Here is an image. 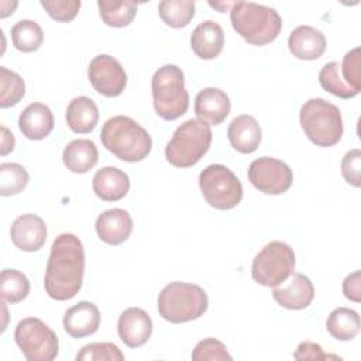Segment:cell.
Masks as SVG:
<instances>
[{"label": "cell", "instance_id": "obj_1", "mask_svg": "<svg viewBox=\"0 0 361 361\" xmlns=\"http://www.w3.org/2000/svg\"><path fill=\"white\" fill-rule=\"evenodd\" d=\"M85 250L75 234L58 235L51 247L47 262L44 288L49 298L68 300L78 295L83 283Z\"/></svg>", "mask_w": 361, "mask_h": 361}, {"label": "cell", "instance_id": "obj_2", "mask_svg": "<svg viewBox=\"0 0 361 361\" xmlns=\"http://www.w3.org/2000/svg\"><path fill=\"white\" fill-rule=\"evenodd\" d=\"M103 147L126 162H140L148 157L152 140L148 131L127 116L109 118L100 131Z\"/></svg>", "mask_w": 361, "mask_h": 361}, {"label": "cell", "instance_id": "obj_3", "mask_svg": "<svg viewBox=\"0 0 361 361\" xmlns=\"http://www.w3.org/2000/svg\"><path fill=\"white\" fill-rule=\"evenodd\" d=\"M233 28L251 45L272 42L281 32L282 18L276 10L247 1H235L230 8Z\"/></svg>", "mask_w": 361, "mask_h": 361}, {"label": "cell", "instance_id": "obj_4", "mask_svg": "<svg viewBox=\"0 0 361 361\" xmlns=\"http://www.w3.org/2000/svg\"><path fill=\"white\" fill-rule=\"evenodd\" d=\"M209 299L206 292L195 283L171 282L158 296L159 316L169 323H185L203 316Z\"/></svg>", "mask_w": 361, "mask_h": 361}, {"label": "cell", "instance_id": "obj_5", "mask_svg": "<svg viewBox=\"0 0 361 361\" xmlns=\"http://www.w3.org/2000/svg\"><path fill=\"white\" fill-rule=\"evenodd\" d=\"M299 121L306 137L317 147L336 145L344 131L340 109L322 97L305 102L299 113Z\"/></svg>", "mask_w": 361, "mask_h": 361}, {"label": "cell", "instance_id": "obj_6", "mask_svg": "<svg viewBox=\"0 0 361 361\" xmlns=\"http://www.w3.org/2000/svg\"><path fill=\"white\" fill-rule=\"evenodd\" d=\"M210 144V124L200 118H190L175 130L165 147V158L176 168H189L202 159Z\"/></svg>", "mask_w": 361, "mask_h": 361}, {"label": "cell", "instance_id": "obj_7", "mask_svg": "<svg viewBox=\"0 0 361 361\" xmlns=\"http://www.w3.org/2000/svg\"><path fill=\"white\" fill-rule=\"evenodd\" d=\"M152 103L157 114L168 121L183 116L189 107V94L185 89V76L176 65L158 68L151 79Z\"/></svg>", "mask_w": 361, "mask_h": 361}, {"label": "cell", "instance_id": "obj_8", "mask_svg": "<svg viewBox=\"0 0 361 361\" xmlns=\"http://www.w3.org/2000/svg\"><path fill=\"white\" fill-rule=\"evenodd\" d=\"M295 271V252L283 241L268 243L252 259V279L268 288L283 283Z\"/></svg>", "mask_w": 361, "mask_h": 361}, {"label": "cell", "instance_id": "obj_9", "mask_svg": "<svg viewBox=\"0 0 361 361\" xmlns=\"http://www.w3.org/2000/svg\"><path fill=\"white\" fill-rule=\"evenodd\" d=\"M206 202L217 210L234 209L243 199V185L235 173L221 164L207 165L199 175Z\"/></svg>", "mask_w": 361, "mask_h": 361}, {"label": "cell", "instance_id": "obj_10", "mask_svg": "<svg viewBox=\"0 0 361 361\" xmlns=\"http://www.w3.org/2000/svg\"><path fill=\"white\" fill-rule=\"evenodd\" d=\"M14 340L28 361H52L58 355L56 334L38 317H25L18 322Z\"/></svg>", "mask_w": 361, "mask_h": 361}, {"label": "cell", "instance_id": "obj_11", "mask_svg": "<svg viewBox=\"0 0 361 361\" xmlns=\"http://www.w3.org/2000/svg\"><path fill=\"white\" fill-rule=\"evenodd\" d=\"M248 179L262 193L281 195L292 186L293 173L283 161L261 157L250 164Z\"/></svg>", "mask_w": 361, "mask_h": 361}, {"label": "cell", "instance_id": "obj_12", "mask_svg": "<svg viewBox=\"0 0 361 361\" xmlns=\"http://www.w3.org/2000/svg\"><path fill=\"white\" fill-rule=\"evenodd\" d=\"M87 78L93 89L106 97L120 96L127 85V75L121 63L106 54L97 55L90 61Z\"/></svg>", "mask_w": 361, "mask_h": 361}, {"label": "cell", "instance_id": "obj_13", "mask_svg": "<svg viewBox=\"0 0 361 361\" xmlns=\"http://www.w3.org/2000/svg\"><path fill=\"white\" fill-rule=\"evenodd\" d=\"M13 244L25 252H34L44 247L47 241L45 221L32 213L18 216L10 228Z\"/></svg>", "mask_w": 361, "mask_h": 361}, {"label": "cell", "instance_id": "obj_14", "mask_svg": "<svg viewBox=\"0 0 361 361\" xmlns=\"http://www.w3.org/2000/svg\"><path fill=\"white\" fill-rule=\"evenodd\" d=\"M120 340L130 348L144 345L152 333V320L149 314L140 307L126 309L117 323Z\"/></svg>", "mask_w": 361, "mask_h": 361}, {"label": "cell", "instance_id": "obj_15", "mask_svg": "<svg viewBox=\"0 0 361 361\" xmlns=\"http://www.w3.org/2000/svg\"><path fill=\"white\" fill-rule=\"evenodd\" d=\"M272 296L275 302L282 307L290 310H300L306 309L312 303L314 298V288L307 276L293 272L290 275V279L285 285L274 288Z\"/></svg>", "mask_w": 361, "mask_h": 361}, {"label": "cell", "instance_id": "obj_16", "mask_svg": "<svg viewBox=\"0 0 361 361\" xmlns=\"http://www.w3.org/2000/svg\"><path fill=\"white\" fill-rule=\"evenodd\" d=\"M133 231V219L124 209L104 210L96 219V233L109 245L123 244Z\"/></svg>", "mask_w": 361, "mask_h": 361}, {"label": "cell", "instance_id": "obj_17", "mask_svg": "<svg viewBox=\"0 0 361 361\" xmlns=\"http://www.w3.org/2000/svg\"><path fill=\"white\" fill-rule=\"evenodd\" d=\"M100 312L92 302L82 300L69 307L63 316V329L73 338H83L97 331Z\"/></svg>", "mask_w": 361, "mask_h": 361}, {"label": "cell", "instance_id": "obj_18", "mask_svg": "<svg viewBox=\"0 0 361 361\" xmlns=\"http://www.w3.org/2000/svg\"><path fill=\"white\" fill-rule=\"evenodd\" d=\"M230 99L217 87H206L195 97V113L197 118L212 126L221 124L230 113Z\"/></svg>", "mask_w": 361, "mask_h": 361}, {"label": "cell", "instance_id": "obj_19", "mask_svg": "<svg viewBox=\"0 0 361 361\" xmlns=\"http://www.w3.org/2000/svg\"><path fill=\"white\" fill-rule=\"evenodd\" d=\"M288 47L298 59L313 61L324 54L326 38L322 31L312 25H299L290 32Z\"/></svg>", "mask_w": 361, "mask_h": 361}, {"label": "cell", "instance_id": "obj_20", "mask_svg": "<svg viewBox=\"0 0 361 361\" xmlns=\"http://www.w3.org/2000/svg\"><path fill=\"white\" fill-rule=\"evenodd\" d=\"M224 45V32L219 23L206 20L200 23L190 35V47L200 59H214Z\"/></svg>", "mask_w": 361, "mask_h": 361}, {"label": "cell", "instance_id": "obj_21", "mask_svg": "<svg viewBox=\"0 0 361 361\" xmlns=\"http://www.w3.org/2000/svg\"><path fill=\"white\" fill-rule=\"evenodd\" d=\"M18 128L28 140H44L54 130V114L44 103H31L21 111Z\"/></svg>", "mask_w": 361, "mask_h": 361}, {"label": "cell", "instance_id": "obj_22", "mask_svg": "<svg viewBox=\"0 0 361 361\" xmlns=\"http://www.w3.org/2000/svg\"><path fill=\"white\" fill-rule=\"evenodd\" d=\"M92 186L99 199L104 202H116L128 193L130 178L124 171L116 166H104L94 173Z\"/></svg>", "mask_w": 361, "mask_h": 361}, {"label": "cell", "instance_id": "obj_23", "mask_svg": "<svg viewBox=\"0 0 361 361\" xmlns=\"http://www.w3.org/2000/svg\"><path fill=\"white\" fill-rule=\"evenodd\" d=\"M227 137L235 151L241 154H251L259 147L261 127L252 116L241 114L231 120Z\"/></svg>", "mask_w": 361, "mask_h": 361}, {"label": "cell", "instance_id": "obj_24", "mask_svg": "<svg viewBox=\"0 0 361 361\" xmlns=\"http://www.w3.org/2000/svg\"><path fill=\"white\" fill-rule=\"evenodd\" d=\"M99 121V109L96 103L86 96L75 97L66 107V124L78 134L90 133Z\"/></svg>", "mask_w": 361, "mask_h": 361}, {"label": "cell", "instance_id": "obj_25", "mask_svg": "<svg viewBox=\"0 0 361 361\" xmlns=\"http://www.w3.org/2000/svg\"><path fill=\"white\" fill-rule=\"evenodd\" d=\"M65 166L73 173H86L90 171L99 159L97 147L87 138H79L71 141L62 154Z\"/></svg>", "mask_w": 361, "mask_h": 361}, {"label": "cell", "instance_id": "obj_26", "mask_svg": "<svg viewBox=\"0 0 361 361\" xmlns=\"http://www.w3.org/2000/svg\"><path fill=\"white\" fill-rule=\"evenodd\" d=\"M326 329L336 340L350 341L360 331V316L353 309L337 307L329 314Z\"/></svg>", "mask_w": 361, "mask_h": 361}, {"label": "cell", "instance_id": "obj_27", "mask_svg": "<svg viewBox=\"0 0 361 361\" xmlns=\"http://www.w3.org/2000/svg\"><path fill=\"white\" fill-rule=\"evenodd\" d=\"M137 3L131 0H99L97 7L103 23L109 27L121 28L128 25L137 14Z\"/></svg>", "mask_w": 361, "mask_h": 361}, {"label": "cell", "instance_id": "obj_28", "mask_svg": "<svg viewBox=\"0 0 361 361\" xmlns=\"http://www.w3.org/2000/svg\"><path fill=\"white\" fill-rule=\"evenodd\" d=\"M11 41L16 49L21 52L37 51L44 41V32L38 23L32 20H20L11 27Z\"/></svg>", "mask_w": 361, "mask_h": 361}, {"label": "cell", "instance_id": "obj_29", "mask_svg": "<svg viewBox=\"0 0 361 361\" xmlns=\"http://www.w3.org/2000/svg\"><path fill=\"white\" fill-rule=\"evenodd\" d=\"M158 13L166 25L183 28L195 17V3L190 0H164L158 4Z\"/></svg>", "mask_w": 361, "mask_h": 361}, {"label": "cell", "instance_id": "obj_30", "mask_svg": "<svg viewBox=\"0 0 361 361\" xmlns=\"http://www.w3.org/2000/svg\"><path fill=\"white\" fill-rule=\"evenodd\" d=\"M0 293L3 302L18 303L28 296L30 281L21 271L6 268L0 275Z\"/></svg>", "mask_w": 361, "mask_h": 361}, {"label": "cell", "instance_id": "obj_31", "mask_svg": "<svg viewBox=\"0 0 361 361\" xmlns=\"http://www.w3.org/2000/svg\"><path fill=\"white\" fill-rule=\"evenodd\" d=\"M25 94V83L14 71L0 66V107L16 106Z\"/></svg>", "mask_w": 361, "mask_h": 361}, {"label": "cell", "instance_id": "obj_32", "mask_svg": "<svg viewBox=\"0 0 361 361\" xmlns=\"http://www.w3.org/2000/svg\"><path fill=\"white\" fill-rule=\"evenodd\" d=\"M30 175L20 164L4 162L0 165V195L11 196L23 192L28 185Z\"/></svg>", "mask_w": 361, "mask_h": 361}, {"label": "cell", "instance_id": "obj_33", "mask_svg": "<svg viewBox=\"0 0 361 361\" xmlns=\"http://www.w3.org/2000/svg\"><path fill=\"white\" fill-rule=\"evenodd\" d=\"M319 82L324 90L341 99H351L358 94V92L347 86L344 80L340 78V63L336 61L326 63L320 69Z\"/></svg>", "mask_w": 361, "mask_h": 361}, {"label": "cell", "instance_id": "obj_34", "mask_svg": "<svg viewBox=\"0 0 361 361\" xmlns=\"http://www.w3.org/2000/svg\"><path fill=\"white\" fill-rule=\"evenodd\" d=\"M124 354L113 343H92L80 348L76 361H123Z\"/></svg>", "mask_w": 361, "mask_h": 361}, {"label": "cell", "instance_id": "obj_35", "mask_svg": "<svg viewBox=\"0 0 361 361\" xmlns=\"http://www.w3.org/2000/svg\"><path fill=\"white\" fill-rule=\"evenodd\" d=\"M193 361H223V360H233L228 354L226 345L217 338H204L199 341L192 353Z\"/></svg>", "mask_w": 361, "mask_h": 361}, {"label": "cell", "instance_id": "obj_36", "mask_svg": "<svg viewBox=\"0 0 361 361\" xmlns=\"http://www.w3.org/2000/svg\"><path fill=\"white\" fill-rule=\"evenodd\" d=\"M80 4L79 0H41V6L49 17L59 23L72 21L80 8Z\"/></svg>", "mask_w": 361, "mask_h": 361}, {"label": "cell", "instance_id": "obj_37", "mask_svg": "<svg viewBox=\"0 0 361 361\" xmlns=\"http://www.w3.org/2000/svg\"><path fill=\"white\" fill-rule=\"evenodd\" d=\"M340 71L343 72V80L347 86L360 93L361 90V72H360V48L355 47L348 51L343 62L340 63Z\"/></svg>", "mask_w": 361, "mask_h": 361}, {"label": "cell", "instance_id": "obj_38", "mask_svg": "<svg viewBox=\"0 0 361 361\" xmlns=\"http://www.w3.org/2000/svg\"><path fill=\"white\" fill-rule=\"evenodd\" d=\"M341 175L347 183L361 186V151L351 149L341 159Z\"/></svg>", "mask_w": 361, "mask_h": 361}, {"label": "cell", "instance_id": "obj_39", "mask_svg": "<svg viewBox=\"0 0 361 361\" xmlns=\"http://www.w3.org/2000/svg\"><path fill=\"white\" fill-rule=\"evenodd\" d=\"M293 358H296V360H329V358L340 360V357H337V355L326 354L320 344L312 343V341L300 343L298 345L296 351L293 353Z\"/></svg>", "mask_w": 361, "mask_h": 361}, {"label": "cell", "instance_id": "obj_40", "mask_svg": "<svg viewBox=\"0 0 361 361\" xmlns=\"http://www.w3.org/2000/svg\"><path fill=\"white\" fill-rule=\"evenodd\" d=\"M360 271H354L353 274L347 275L343 281V293L347 299L353 302H360L361 300V288H360Z\"/></svg>", "mask_w": 361, "mask_h": 361}, {"label": "cell", "instance_id": "obj_41", "mask_svg": "<svg viewBox=\"0 0 361 361\" xmlns=\"http://www.w3.org/2000/svg\"><path fill=\"white\" fill-rule=\"evenodd\" d=\"M14 135L10 133V130L4 126H1V155H7L14 149Z\"/></svg>", "mask_w": 361, "mask_h": 361}, {"label": "cell", "instance_id": "obj_42", "mask_svg": "<svg viewBox=\"0 0 361 361\" xmlns=\"http://www.w3.org/2000/svg\"><path fill=\"white\" fill-rule=\"evenodd\" d=\"M209 4H210L212 7H214V8H219L220 13H224L227 7H231V6H233V3H209Z\"/></svg>", "mask_w": 361, "mask_h": 361}]
</instances>
